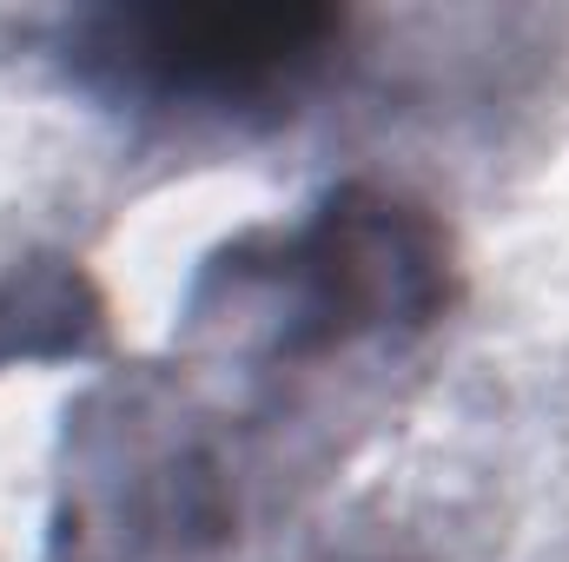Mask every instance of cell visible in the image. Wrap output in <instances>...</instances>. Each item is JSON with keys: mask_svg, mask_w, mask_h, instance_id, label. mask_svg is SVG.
Here are the masks:
<instances>
[{"mask_svg": "<svg viewBox=\"0 0 569 562\" xmlns=\"http://www.w3.org/2000/svg\"><path fill=\"white\" fill-rule=\"evenodd\" d=\"M338 33L345 20L325 7H146L93 20L80 67L159 107H246L318 73Z\"/></svg>", "mask_w": 569, "mask_h": 562, "instance_id": "obj_1", "label": "cell"}]
</instances>
